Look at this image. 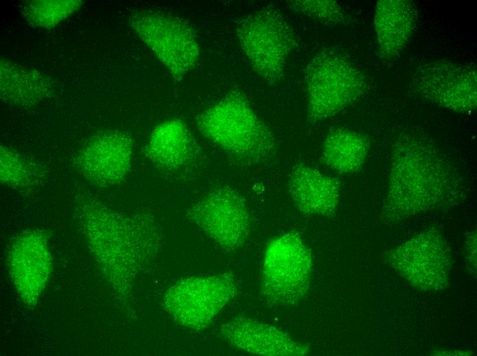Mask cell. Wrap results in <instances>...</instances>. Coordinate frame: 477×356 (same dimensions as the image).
I'll use <instances>...</instances> for the list:
<instances>
[{
  "label": "cell",
  "instance_id": "15",
  "mask_svg": "<svg viewBox=\"0 0 477 356\" xmlns=\"http://www.w3.org/2000/svg\"><path fill=\"white\" fill-rule=\"evenodd\" d=\"M417 7L410 0H380L375 8L374 30L380 55L391 60L400 55L412 36Z\"/></svg>",
  "mask_w": 477,
  "mask_h": 356
},
{
  "label": "cell",
  "instance_id": "10",
  "mask_svg": "<svg viewBox=\"0 0 477 356\" xmlns=\"http://www.w3.org/2000/svg\"><path fill=\"white\" fill-rule=\"evenodd\" d=\"M393 267L415 287L426 291L446 288L451 265L447 242L435 229L419 233L389 253Z\"/></svg>",
  "mask_w": 477,
  "mask_h": 356
},
{
  "label": "cell",
  "instance_id": "6",
  "mask_svg": "<svg viewBox=\"0 0 477 356\" xmlns=\"http://www.w3.org/2000/svg\"><path fill=\"white\" fill-rule=\"evenodd\" d=\"M313 267L310 251L297 232L289 231L271 239L264 253L262 296L275 306L296 304L309 289Z\"/></svg>",
  "mask_w": 477,
  "mask_h": 356
},
{
  "label": "cell",
  "instance_id": "21",
  "mask_svg": "<svg viewBox=\"0 0 477 356\" xmlns=\"http://www.w3.org/2000/svg\"><path fill=\"white\" fill-rule=\"evenodd\" d=\"M286 4L296 12L324 23L337 24L344 18L340 4L332 0L286 1Z\"/></svg>",
  "mask_w": 477,
  "mask_h": 356
},
{
  "label": "cell",
  "instance_id": "12",
  "mask_svg": "<svg viewBox=\"0 0 477 356\" xmlns=\"http://www.w3.org/2000/svg\"><path fill=\"white\" fill-rule=\"evenodd\" d=\"M130 137L117 130L100 131L90 137L74 160L80 173L92 185L105 188L121 183L132 165Z\"/></svg>",
  "mask_w": 477,
  "mask_h": 356
},
{
  "label": "cell",
  "instance_id": "7",
  "mask_svg": "<svg viewBox=\"0 0 477 356\" xmlns=\"http://www.w3.org/2000/svg\"><path fill=\"white\" fill-rule=\"evenodd\" d=\"M130 26L174 79L180 80L193 70L200 58V46L189 24L163 12L134 13Z\"/></svg>",
  "mask_w": 477,
  "mask_h": 356
},
{
  "label": "cell",
  "instance_id": "23",
  "mask_svg": "<svg viewBox=\"0 0 477 356\" xmlns=\"http://www.w3.org/2000/svg\"><path fill=\"white\" fill-rule=\"evenodd\" d=\"M436 355H469V352H465V351H457V352H456V353H454V351H448L437 352Z\"/></svg>",
  "mask_w": 477,
  "mask_h": 356
},
{
  "label": "cell",
  "instance_id": "16",
  "mask_svg": "<svg viewBox=\"0 0 477 356\" xmlns=\"http://www.w3.org/2000/svg\"><path fill=\"white\" fill-rule=\"evenodd\" d=\"M194 141L186 125L171 118L157 125L145 146L146 156L156 165L168 170L184 166L193 155Z\"/></svg>",
  "mask_w": 477,
  "mask_h": 356
},
{
  "label": "cell",
  "instance_id": "9",
  "mask_svg": "<svg viewBox=\"0 0 477 356\" xmlns=\"http://www.w3.org/2000/svg\"><path fill=\"white\" fill-rule=\"evenodd\" d=\"M411 88L423 99L460 113L477 106V72L472 66L449 60L425 62L415 71Z\"/></svg>",
  "mask_w": 477,
  "mask_h": 356
},
{
  "label": "cell",
  "instance_id": "22",
  "mask_svg": "<svg viewBox=\"0 0 477 356\" xmlns=\"http://www.w3.org/2000/svg\"><path fill=\"white\" fill-rule=\"evenodd\" d=\"M466 255L471 266L476 267V233H470L465 242Z\"/></svg>",
  "mask_w": 477,
  "mask_h": 356
},
{
  "label": "cell",
  "instance_id": "2",
  "mask_svg": "<svg viewBox=\"0 0 477 356\" xmlns=\"http://www.w3.org/2000/svg\"><path fill=\"white\" fill-rule=\"evenodd\" d=\"M196 122L204 137L243 162L264 161L276 150L272 132L241 91L226 94L204 110Z\"/></svg>",
  "mask_w": 477,
  "mask_h": 356
},
{
  "label": "cell",
  "instance_id": "3",
  "mask_svg": "<svg viewBox=\"0 0 477 356\" xmlns=\"http://www.w3.org/2000/svg\"><path fill=\"white\" fill-rule=\"evenodd\" d=\"M83 211L90 243L118 267L121 277H130L142 257L157 251L160 236L152 220L120 215L93 199L86 200Z\"/></svg>",
  "mask_w": 477,
  "mask_h": 356
},
{
  "label": "cell",
  "instance_id": "19",
  "mask_svg": "<svg viewBox=\"0 0 477 356\" xmlns=\"http://www.w3.org/2000/svg\"><path fill=\"white\" fill-rule=\"evenodd\" d=\"M42 176V170L37 164L13 149L1 146V184L12 189H27L37 183Z\"/></svg>",
  "mask_w": 477,
  "mask_h": 356
},
{
  "label": "cell",
  "instance_id": "8",
  "mask_svg": "<svg viewBox=\"0 0 477 356\" xmlns=\"http://www.w3.org/2000/svg\"><path fill=\"white\" fill-rule=\"evenodd\" d=\"M237 289V281L230 272L191 277L166 291L163 305L178 325L202 330L235 296Z\"/></svg>",
  "mask_w": 477,
  "mask_h": 356
},
{
  "label": "cell",
  "instance_id": "4",
  "mask_svg": "<svg viewBox=\"0 0 477 356\" xmlns=\"http://www.w3.org/2000/svg\"><path fill=\"white\" fill-rule=\"evenodd\" d=\"M306 113L309 121L330 118L348 107L365 92L361 71L342 55L318 51L305 70Z\"/></svg>",
  "mask_w": 477,
  "mask_h": 356
},
{
  "label": "cell",
  "instance_id": "13",
  "mask_svg": "<svg viewBox=\"0 0 477 356\" xmlns=\"http://www.w3.org/2000/svg\"><path fill=\"white\" fill-rule=\"evenodd\" d=\"M221 336L245 352L265 356H302L309 347L280 329L257 320L237 316L222 325Z\"/></svg>",
  "mask_w": 477,
  "mask_h": 356
},
{
  "label": "cell",
  "instance_id": "1",
  "mask_svg": "<svg viewBox=\"0 0 477 356\" xmlns=\"http://www.w3.org/2000/svg\"><path fill=\"white\" fill-rule=\"evenodd\" d=\"M465 189L458 168L429 138L404 131L393 140L386 217L407 218L452 205L463 199Z\"/></svg>",
  "mask_w": 477,
  "mask_h": 356
},
{
  "label": "cell",
  "instance_id": "5",
  "mask_svg": "<svg viewBox=\"0 0 477 356\" xmlns=\"http://www.w3.org/2000/svg\"><path fill=\"white\" fill-rule=\"evenodd\" d=\"M236 35L261 79L270 84L282 79L289 56L297 42L291 26L277 8L269 5L243 18L236 26Z\"/></svg>",
  "mask_w": 477,
  "mask_h": 356
},
{
  "label": "cell",
  "instance_id": "18",
  "mask_svg": "<svg viewBox=\"0 0 477 356\" xmlns=\"http://www.w3.org/2000/svg\"><path fill=\"white\" fill-rule=\"evenodd\" d=\"M369 143L362 134L343 127L330 130L321 148V160L340 174L360 170L366 160Z\"/></svg>",
  "mask_w": 477,
  "mask_h": 356
},
{
  "label": "cell",
  "instance_id": "11",
  "mask_svg": "<svg viewBox=\"0 0 477 356\" xmlns=\"http://www.w3.org/2000/svg\"><path fill=\"white\" fill-rule=\"evenodd\" d=\"M189 218L226 251H234L246 241L251 219L243 199L228 187L210 191L188 211Z\"/></svg>",
  "mask_w": 477,
  "mask_h": 356
},
{
  "label": "cell",
  "instance_id": "20",
  "mask_svg": "<svg viewBox=\"0 0 477 356\" xmlns=\"http://www.w3.org/2000/svg\"><path fill=\"white\" fill-rule=\"evenodd\" d=\"M82 3L80 0H31L22 4L21 12L29 25L49 29L71 15Z\"/></svg>",
  "mask_w": 477,
  "mask_h": 356
},
{
  "label": "cell",
  "instance_id": "17",
  "mask_svg": "<svg viewBox=\"0 0 477 356\" xmlns=\"http://www.w3.org/2000/svg\"><path fill=\"white\" fill-rule=\"evenodd\" d=\"M0 90L4 103L29 108L50 97L53 88L50 79L38 71L1 58Z\"/></svg>",
  "mask_w": 477,
  "mask_h": 356
},
{
  "label": "cell",
  "instance_id": "14",
  "mask_svg": "<svg viewBox=\"0 0 477 356\" xmlns=\"http://www.w3.org/2000/svg\"><path fill=\"white\" fill-rule=\"evenodd\" d=\"M290 196L295 207L308 215L334 214L339 201V181L305 164L295 166L288 181Z\"/></svg>",
  "mask_w": 477,
  "mask_h": 356
}]
</instances>
